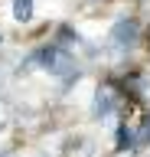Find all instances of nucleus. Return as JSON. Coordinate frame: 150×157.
Instances as JSON below:
<instances>
[{
  "mask_svg": "<svg viewBox=\"0 0 150 157\" xmlns=\"http://www.w3.org/2000/svg\"><path fill=\"white\" fill-rule=\"evenodd\" d=\"M13 17L16 20H30L33 17V0H16V3H13Z\"/></svg>",
  "mask_w": 150,
  "mask_h": 157,
  "instance_id": "nucleus-1",
  "label": "nucleus"
}]
</instances>
